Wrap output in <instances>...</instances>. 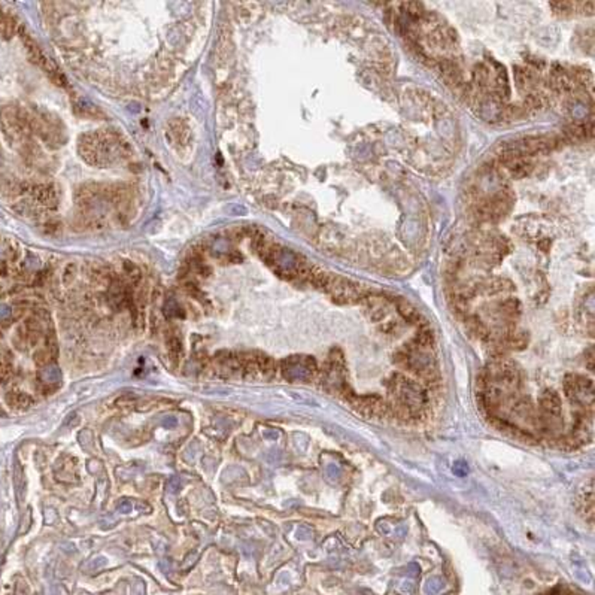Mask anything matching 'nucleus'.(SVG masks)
I'll use <instances>...</instances> for the list:
<instances>
[{
  "instance_id": "f257e3e1",
  "label": "nucleus",
  "mask_w": 595,
  "mask_h": 595,
  "mask_svg": "<svg viewBox=\"0 0 595 595\" xmlns=\"http://www.w3.org/2000/svg\"><path fill=\"white\" fill-rule=\"evenodd\" d=\"M324 291L330 294L335 302L342 305L358 303L367 299V291L362 285L337 275L328 276Z\"/></svg>"
},
{
  "instance_id": "f03ea898",
  "label": "nucleus",
  "mask_w": 595,
  "mask_h": 595,
  "mask_svg": "<svg viewBox=\"0 0 595 595\" xmlns=\"http://www.w3.org/2000/svg\"><path fill=\"white\" fill-rule=\"evenodd\" d=\"M31 194L43 208L56 209L58 206V191L54 185H38L33 188Z\"/></svg>"
},
{
  "instance_id": "7ed1b4c3",
  "label": "nucleus",
  "mask_w": 595,
  "mask_h": 595,
  "mask_svg": "<svg viewBox=\"0 0 595 595\" xmlns=\"http://www.w3.org/2000/svg\"><path fill=\"white\" fill-rule=\"evenodd\" d=\"M540 409L543 412V419L546 421H555L561 415V400L554 393H546L540 400Z\"/></svg>"
},
{
  "instance_id": "20e7f679",
  "label": "nucleus",
  "mask_w": 595,
  "mask_h": 595,
  "mask_svg": "<svg viewBox=\"0 0 595 595\" xmlns=\"http://www.w3.org/2000/svg\"><path fill=\"white\" fill-rule=\"evenodd\" d=\"M501 162H503L507 174L515 179L525 178L532 172V163L528 159H507Z\"/></svg>"
},
{
  "instance_id": "39448f33",
  "label": "nucleus",
  "mask_w": 595,
  "mask_h": 595,
  "mask_svg": "<svg viewBox=\"0 0 595 595\" xmlns=\"http://www.w3.org/2000/svg\"><path fill=\"white\" fill-rule=\"evenodd\" d=\"M169 130L172 135H174L177 144L182 147H185L191 140L190 125H188L182 118H172L169 121Z\"/></svg>"
},
{
  "instance_id": "423d86ee",
  "label": "nucleus",
  "mask_w": 595,
  "mask_h": 595,
  "mask_svg": "<svg viewBox=\"0 0 595 595\" xmlns=\"http://www.w3.org/2000/svg\"><path fill=\"white\" fill-rule=\"evenodd\" d=\"M397 310L400 312V315L407 321V322H411V324H416V325H421V327H424L422 325L421 322L424 321L422 320V317L419 315V312L409 303V302H406V300H399L397 302Z\"/></svg>"
},
{
  "instance_id": "0eeeda50",
  "label": "nucleus",
  "mask_w": 595,
  "mask_h": 595,
  "mask_svg": "<svg viewBox=\"0 0 595 595\" xmlns=\"http://www.w3.org/2000/svg\"><path fill=\"white\" fill-rule=\"evenodd\" d=\"M512 288H513V285L506 279H493V280L487 282V284L483 285V291L487 294H497V293L507 291V290H512Z\"/></svg>"
},
{
  "instance_id": "6e6552de",
  "label": "nucleus",
  "mask_w": 595,
  "mask_h": 595,
  "mask_svg": "<svg viewBox=\"0 0 595 595\" xmlns=\"http://www.w3.org/2000/svg\"><path fill=\"white\" fill-rule=\"evenodd\" d=\"M167 348H169V352H170L172 358L177 359V362H178L179 355L182 354V340H181V337L175 333L167 335Z\"/></svg>"
},
{
  "instance_id": "1a4fd4ad",
  "label": "nucleus",
  "mask_w": 595,
  "mask_h": 595,
  "mask_svg": "<svg viewBox=\"0 0 595 595\" xmlns=\"http://www.w3.org/2000/svg\"><path fill=\"white\" fill-rule=\"evenodd\" d=\"M124 272H125V275H127L129 280L133 282V284H139L140 278H142L139 268L133 261H124Z\"/></svg>"
},
{
  "instance_id": "9d476101",
  "label": "nucleus",
  "mask_w": 595,
  "mask_h": 595,
  "mask_svg": "<svg viewBox=\"0 0 595 595\" xmlns=\"http://www.w3.org/2000/svg\"><path fill=\"white\" fill-rule=\"evenodd\" d=\"M75 276H76V265L72 263L65 269V276H63V280H65V284H70V282L75 279Z\"/></svg>"
}]
</instances>
